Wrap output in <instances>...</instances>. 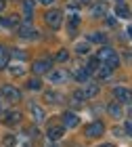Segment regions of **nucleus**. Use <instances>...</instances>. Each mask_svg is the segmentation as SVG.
<instances>
[{"label": "nucleus", "mask_w": 132, "mask_h": 147, "mask_svg": "<svg viewBox=\"0 0 132 147\" xmlns=\"http://www.w3.org/2000/svg\"><path fill=\"white\" fill-rule=\"evenodd\" d=\"M0 97H2L4 101H9V103L21 101V92H19L15 86H11V84H4L2 88H0Z\"/></svg>", "instance_id": "obj_1"}, {"label": "nucleus", "mask_w": 132, "mask_h": 147, "mask_svg": "<svg viewBox=\"0 0 132 147\" xmlns=\"http://www.w3.org/2000/svg\"><path fill=\"white\" fill-rule=\"evenodd\" d=\"M50 67H52V59H48V57H44V59H38V61L31 65V69H34V74L36 76H42V74H48L50 71Z\"/></svg>", "instance_id": "obj_2"}, {"label": "nucleus", "mask_w": 132, "mask_h": 147, "mask_svg": "<svg viewBox=\"0 0 132 147\" xmlns=\"http://www.w3.org/2000/svg\"><path fill=\"white\" fill-rule=\"evenodd\" d=\"M46 23H48L52 30H59V28H61V23H63V13L57 11V9L48 11V13H46Z\"/></svg>", "instance_id": "obj_3"}, {"label": "nucleus", "mask_w": 132, "mask_h": 147, "mask_svg": "<svg viewBox=\"0 0 132 147\" xmlns=\"http://www.w3.org/2000/svg\"><path fill=\"white\" fill-rule=\"evenodd\" d=\"M105 132V124L101 122V120H96V122H90L86 126V137L88 139H96V137H101Z\"/></svg>", "instance_id": "obj_4"}, {"label": "nucleus", "mask_w": 132, "mask_h": 147, "mask_svg": "<svg viewBox=\"0 0 132 147\" xmlns=\"http://www.w3.org/2000/svg\"><path fill=\"white\" fill-rule=\"evenodd\" d=\"M21 113L19 111H9V109H4V113H2V122L6 124V126H15V124H19L21 122Z\"/></svg>", "instance_id": "obj_5"}, {"label": "nucleus", "mask_w": 132, "mask_h": 147, "mask_svg": "<svg viewBox=\"0 0 132 147\" xmlns=\"http://www.w3.org/2000/svg\"><path fill=\"white\" fill-rule=\"evenodd\" d=\"M113 97L117 99V103H132V92L124 86H117L113 90Z\"/></svg>", "instance_id": "obj_6"}, {"label": "nucleus", "mask_w": 132, "mask_h": 147, "mask_svg": "<svg viewBox=\"0 0 132 147\" xmlns=\"http://www.w3.org/2000/svg\"><path fill=\"white\" fill-rule=\"evenodd\" d=\"M46 135H48L50 141H59V139L65 135V126H63V124H52V126H48Z\"/></svg>", "instance_id": "obj_7"}, {"label": "nucleus", "mask_w": 132, "mask_h": 147, "mask_svg": "<svg viewBox=\"0 0 132 147\" xmlns=\"http://www.w3.org/2000/svg\"><path fill=\"white\" fill-rule=\"evenodd\" d=\"M80 124V116L74 111H65L63 113V126H67V128H76V126Z\"/></svg>", "instance_id": "obj_8"}, {"label": "nucleus", "mask_w": 132, "mask_h": 147, "mask_svg": "<svg viewBox=\"0 0 132 147\" xmlns=\"http://www.w3.org/2000/svg\"><path fill=\"white\" fill-rule=\"evenodd\" d=\"M107 4H105V2H96V4H92L90 6V15L92 17H105V15H107Z\"/></svg>", "instance_id": "obj_9"}, {"label": "nucleus", "mask_w": 132, "mask_h": 147, "mask_svg": "<svg viewBox=\"0 0 132 147\" xmlns=\"http://www.w3.org/2000/svg\"><path fill=\"white\" fill-rule=\"evenodd\" d=\"M111 71H113V69H111L109 67V65H98V67L94 69V76H96V80H107L109 76H111Z\"/></svg>", "instance_id": "obj_10"}, {"label": "nucleus", "mask_w": 132, "mask_h": 147, "mask_svg": "<svg viewBox=\"0 0 132 147\" xmlns=\"http://www.w3.org/2000/svg\"><path fill=\"white\" fill-rule=\"evenodd\" d=\"M34 34H36V30L31 28V21H25L21 28H19V36L21 38H34Z\"/></svg>", "instance_id": "obj_11"}, {"label": "nucleus", "mask_w": 132, "mask_h": 147, "mask_svg": "<svg viewBox=\"0 0 132 147\" xmlns=\"http://www.w3.org/2000/svg\"><path fill=\"white\" fill-rule=\"evenodd\" d=\"M29 111H31V116H34L36 122H44L46 113H44V109H42V107H38L36 103H31V105H29Z\"/></svg>", "instance_id": "obj_12"}, {"label": "nucleus", "mask_w": 132, "mask_h": 147, "mask_svg": "<svg viewBox=\"0 0 132 147\" xmlns=\"http://www.w3.org/2000/svg\"><path fill=\"white\" fill-rule=\"evenodd\" d=\"M88 78H90V74L86 71V67H78L74 69V80H78V82H88Z\"/></svg>", "instance_id": "obj_13"}, {"label": "nucleus", "mask_w": 132, "mask_h": 147, "mask_svg": "<svg viewBox=\"0 0 132 147\" xmlns=\"http://www.w3.org/2000/svg\"><path fill=\"white\" fill-rule=\"evenodd\" d=\"M86 40L90 44H105V40H107V38H105V34H101V32H92V34H88Z\"/></svg>", "instance_id": "obj_14"}, {"label": "nucleus", "mask_w": 132, "mask_h": 147, "mask_svg": "<svg viewBox=\"0 0 132 147\" xmlns=\"http://www.w3.org/2000/svg\"><path fill=\"white\" fill-rule=\"evenodd\" d=\"M113 53H115V51H113V49H111V46H103V49H101V51H98V53H96V55H94V57L98 59V61H107V59H109L111 55H113Z\"/></svg>", "instance_id": "obj_15"}, {"label": "nucleus", "mask_w": 132, "mask_h": 147, "mask_svg": "<svg viewBox=\"0 0 132 147\" xmlns=\"http://www.w3.org/2000/svg\"><path fill=\"white\" fill-rule=\"evenodd\" d=\"M36 2L34 0H23V9H25V21H31V13H34Z\"/></svg>", "instance_id": "obj_16"}, {"label": "nucleus", "mask_w": 132, "mask_h": 147, "mask_svg": "<svg viewBox=\"0 0 132 147\" xmlns=\"http://www.w3.org/2000/svg\"><path fill=\"white\" fill-rule=\"evenodd\" d=\"M82 92H84V99H90V97H94L96 92H98V86L96 84H86L82 88Z\"/></svg>", "instance_id": "obj_17"}, {"label": "nucleus", "mask_w": 132, "mask_h": 147, "mask_svg": "<svg viewBox=\"0 0 132 147\" xmlns=\"http://www.w3.org/2000/svg\"><path fill=\"white\" fill-rule=\"evenodd\" d=\"M107 111L111 113V116H113V118H122V107H120V103H109L107 105Z\"/></svg>", "instance_id": "obj_18"}, {"label": "nucleus", "mask_w": 132, "mask_h": 147, "mask_svg": "<svg viewBox=\"0 0 132 147\" xmlns=\"http://www.w3.org/2000/svg\"><path fill=\"white\" fill-rule=\"evenodd\" d=\"M6 65H9V51L0 46V69H6Z\"/></svg>", "instance_id": "obj_19"}, {"label": "nucleus", "mask_w": 132, "mask_h": 147, "mask_svg": "<svg viewBox=\"0 0 132 147\" xmlns=\"http://www.w3.org/2000/svg\"><path fill=\"white\" fill-rule=\"evenodd\" d=\"M88 51H90V42H88V40H86V42H78L76 44V53H78V55H86Z\"/></svg>", "instance_id": "obj_20"}, {"label": "nucleus", "mask_w": 132, "mask_h": 147, "mask_svg": "<svg viewBox=\"0 0 132 147\" xmlns=\"http://www.w3.org/2000/svg\"><path fill=\"white\" fill-rule=\"evenodd\" d=\"M115 15H117V17H122V19H126V17H130V9H128V6H124V4H117Z\"/></svg>", "instance_id": "obj_21"}, {"label": "nucleus", "mask_w": 132, "mask_h": 147, "mask_svg": "<svg viewBox=\"0 0 132 147\" xmlns=\"http://www.w3.org/2000/svg\"><path fill=\"white\" fill-rule=\"evenodd\" d=\"M105 65H109V67H111V69H115V67H120V57H117V55H115V53H113V55H111V57L107 59V61H105Z\"/></svg>", "instance_id": "obj_22"}, {"label": "nucleus", "mask_w": 132, "mask_h": 147, "mask_svg": "<svg viewBox=\"0 0 132 147\" xmlns=\"http://www.w3.org/2000/svg\"><path fill=\"white\" fill-rule=\"evenodd\" d=\"M59 99H61V95H57V92H44V101L46 103H59Z\"/></svg>", "instance_id": "obj_23"}, {"label": "nucleus", "mask_w": 132, "mask_h": 147, "mask_svg": "<svg viewBox=\"0 0 132 147\" xmlns=\"http://www.w3.org/2000/svg\"><path fill=\"white\" fill-rule=\"evenodd\" d=\"M9 71L13 74V76H23L25 67H23V65H19V63H15V65H11V67H9Z\"/></svg>", "instance_id": "obj_24"}, {"label": "nucleus", "mask_w": 132, "mask_h": 147, "mask_svg": "<svg viewBox=\"0 0 132 147\" xmlns=\"http://www.w3.org/2000/svg\"><path fill=\"white\" fill-rule=\"evenodd\" d=\"M96 67H98V59H96V57H92L90 61H88V65H86V71L90 74V76H92V74H94V69H96Z\"/></svg>", "instance_id": "obj_25"}, {"label": "nucleus", "mask_w": 132, "mask_h": 147, "mask_svg": "<svg viewBox=\"0 0 132 147\" xmlns=\"http://www.w3.org/2000/svg\"><path fill=\"white\" fill-rule=\"evenodd\" d=\"M40 86H42V82H40L38 78L27 80V88H29V90H40Z\"/></svg>", "instance_id": "obj_26"}, {"label": "nucleus", "mask_w": 132, "mask_h": 147, "mask_svg": "<svg viewBox=\"0 0 132 147\" xmlns=\"http://www.w3.org/2000/svg\"><path fill=\"white\" fill-rule=\"evenodd\" d=\"M80 25V17L74 15V17H69V34H74V30Z\"/></svg>", "instance_id": "obj_27"}, {"label": "nucleus", "mask_w": 132, "mask_h": 147, "mask_svg": "<svg viewBox=\"0 0 132 147\" xmlns=\"http://www.w3.org/2000/svg\"><path fill=\"white\" fill-rule=\"evenodd\" d=\"M50 80H52V82H63V80H65V74L57 69V71H52V74H50Z\"/></svg>", "instance_id": "obj_28"}, {"label": "nucleus", "mask_w": 132, "mask_h": 147, "mask_svg": "<svg viewBox=\"0 0 132 147\" xmlns=\"http://www.w3.org/2000/svg\"><path fill=\"white\" fill-rule=\"evenodd\" d=\"M6 23H9V28H17L19 25V15H9L6 17Z\"/></svg>", "instance_id": "obj_29"}, {"label": "nucleus", "mask_w": 132, "mask_h": 147, "mask_svg": "<svg viewBox=\"0 0 132 147\" xmlns=\"http://www.w3.org/2000/svg\"><path fill=\"white\" fill-rule=\"evenodd\" d=\"M9 57H15V59H19V61H21V59H25V53H21L19 49H13V51L9 53Z\"/></svg>", "instance_id": "obj_30"}, {"label": "nucleus", "mask_w": 132, "mask_h": 147, "mask_svg": "<svg viewBox=\"0 0 132 147\" xmlns=\"http://www.w3.org/2000/svg\"><path fill=\"white\" fill-rule=\"evenodd\" d=\"M67 59H69V53H67V51H59V53H57V61L63 63V61H67Z\"/></svg>", "instance_id": "obj_31"}, {"label": "nucleus", "mask_w": 132, "mask_h": 147, "mask_svg": "<svg viewBox=\"0 0 132 147\" xmlns=\"http://www.w3.org/2000/svg\"><path fill=\"white\" fill-rule=\"evenodd\" d=\"M74 101H78V103L84 101V92H82V88H80V90H74Z\"/></svg>", "instance_id": "obj_32"}, {"label": "nucleus", "mask_w": 132, "mask_h": 147, "mask_svg": "<svg viewBox=\"0 0 132 147\" xmlns=\"http://www.w3.org/2000/svg\"><path fill=\"white\" fill-rule=\"evenodd\" d=\"M11 145H15V137H13V135H6V137H4V147H11Z\"/></svg>", "instance_id": "obj_33"}, {"label": "nucleus", "mask_w": 132, "mask_h": 147, "mask_svg": "<svg viewBox=\"0 0 132 147\" xmlns=\"http://www.w3.org/2000/svg\"><path fill=\"white\" fill-rule=\"evenodd\" d=\"M124 130H126L128 135L132 137V120H130V122H126V124H124Z\"/></svg>", "instance_id": "obj_34"}, {"label": "nucleus", "mask_w": 132, "mask_h": 147, "mask_svg": "<svg viewBox=\"0 0 132 147\" xmlns=\"http://www.w3.org/2000/svg\"><path fill=\"white\" fill-rule=\"evenodd\" d=\"M67 9H69V11H78V9H80V4H78V2H69Z\"/></svg>", "instance_id": "obj_35"}, {"label": "nucleus", "mask_w": 132, "mask_h": 147, "mask_svg": "<svg viewBox=\"0 0 132 147\" xmlns=\"http://www.w3.org/2000/svg\"><path fill=\"white\" fill-rule=\"evenodd\" d=\"M21 147H31V141H29V139H23V141H21Z\"/></svg>", "instance_id": "obj_36"}, {"label": "nucleus", "mask_w": 132, "mask_h": 147, "mask_svg": "<svg viewBox=\"0 0 132 147\" xmlns=\"http://www.w3.org/2000/svg\"><path fill=\"white\" fill-rule=\"evenodd\" d=\"M6 103H9V101H4V99L0 97V109H6Z\"/></svg>", "instance_id": "obj_37"}, {"label": "nucleus", "mask_w": 132, "mask_h": 147, "mask_svg": "<svg viewBox=\"0 0 132 147\" xmlns=\"http://www.w3.org/2000/svg\"><path fill=\"white\" fill-rule=\"evenodd\" d=\"M46 147H59V145H57V141H50V139H48V143H46Z\"/></svg>", "instance_id": "obj_38"}, {"label": "nucleus", "mask_w": 132, "mask_h": 147, "mask_svg": "<svg viewBox=\"0 0 132 147\" xmlns=\"http://www.w3.org/2000/svg\"><path fill=\"white\" fill-rule=\"evenodd\" d=\"M107 25H109V28H113V25H115V19L109 17V19H107Z\"/></svg>", "instance_id": "obj_39"}, {"label": "nucleus", "mask_w": 132, "mask_h": 147, "mask_svg": "<svg viewBox=\"0 0 132 147\" xmlns=\"http://www.w3.org/2000/svg\"><path fill=\"white\" fill-rule=\"evenodd\" d=\"M4 6H6V0H0V13L4 11Z\"/></svg>", "instance_id": "obj_40"}, {"label": "nucleus", "mask_w": 132, "mask_h": 147, "mask_svg": "<svg viewBox=\"0 0 132 147\" xmlns=\"http://www.w3.org/2000/svg\"><path fill=\"white\" fill-rule=\"evenodd\" d=\"M55 0H40V4H52Z\"/></svg>", "instance_id": "obj_41"}, {"label": "nucleus", "mask_w": 132, "mask_h": 147, "mask_svg": "<svg viewBox=\"0 0 132 147\" xmlns=\"http://www.w3.org/2000/svg\"><path fill=\"white\" fill-rule=\"evenodd\" d=\"M98 147H115L113 143H103V145H98Z\"/></svg>", "instance_id": "obj_42"}, {"label": "nucleus", "mask_w": 132, "mask_h": 147, "mask_svg": "<svg viewBox=\"0 0 132 147\" xmlns=\"http://www.w3.org/2000/svg\"><path fill=\"white\" fill-rule=\"evenodd\" d=\"M128 36L132 38V25H130V28H128Z\"/></svg>", "instance_id": "obj_43"}, {"label": "nucleus", "mask_w": 132, "mask_h": 147, "mask_svg": "<svg viewBox=\"0 0 132 147\" xmlns=\"http://www.w3.org/2000/svg\"><path fill=\"white\" fill-rule=\"evenodd\" d=\"M130 118H132V109H130Z\"/></svg>", "instance_id": "obj_44"}, {"label": "nucleus", "mask_w": 132, "mask_h": 147, "mask_svg": "<svg viewBox=\"0 0 132 147\" xmlns=\"http://www.w3.org/2000/svg\"><path fill=\"white\" fill-rule=\"evenodd\" d=\"M120 2H124V0H120Z\"/></svg>", "instance_id": "obj_45"}]
</instances>
